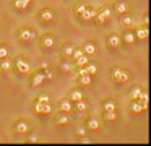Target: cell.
Segmentation results:
<instances>
[{
	"label": "cell",
	"mask_w": 151,
	"mask_h": 146,
	"mask_svg": "<svg viewBox=\"0 0 151 146\" xmlns=\"http://www.w3.org/2000/svg\"><path fill=\"white\" fill-rule=\"evenodd\" d=\"M114 78L117 81H122V83H125V81L128 80V73L124 70H120V68H115L114 70Z\"/></svg>",
	"instance_id": "obj_1"
},
{
	"label": "cell",
	"mask_w": 151,
	"mask_h": 146,
	"mask_svg": "<svg viewBox=\"0 0 151 146\" xmlns=\"http://www.w3.org/2000/svg\"><path fill=\"white\" fill-rule=\"evenodd\" d=\"M107 18H111V10H109V8H102V12L98 15V19H99V23H104Z\"/></svg>",
	"instance_id": "obj_2"
},
{
	"label": "cell",
	"mask_w": 151,
	"mask_h": 146,
	"mask_svg": "<svg viewBox=\"0 0 151 146\" xmlns=\"http://www.w3.org/2000/svg\"><path fill=\"white\" fill-rule=\"evenodd\" d=\"M17 67H18V70L23 71V73H28V71H29V65L24 60H17Z\"/></svg>",
	"instance_id": "obj_3"
},
{
	"label": "cell",
	"mask_w": 151,
	"mask_h": 146,
	"mask_svg": "<svg viewBox=\"0 0 151 146\" xmlns=\"http://www.w3.org/2000/svg\"><path fill=\"white\" fill-rule=\"evenodd\" d=\"M80 15H81V18H83V19H91L93 16H96V10H89V8H86L85 12H81Z\"/></svg>",
	"instance_id": "obj_4"
},
{
	"label": "cell",
	"mask_w": 151,
	"mask_h": 146,
	"mask_svg": "<svg viewBox=\"0 0 151 146\" xmlns=\"http://www.w3.org/2000/svg\"><path fill=\"white\" fill-rule=\"evenodd\" d=\"M42 45L44 47H47V49H50L54 45V37L50 34H47V36H44V39H42Z\"/></svg>",
	"instance_id": "obj_5"
},
{
	"label": "cell",
	"mask_w": 151,
	"mask_h": 146,
	"mask_svg": "<svg viewBox=\"0 0 151 146\" xmlns=\"http://www.w3.org/2000/svg\"><path fill=\"white\" fill-rule=\"evenodd\" d=\"M83 52H85L86 55H93L96 52V47L94 44H91V42H88V44H85V47H83Z\"/></svg>",
	"instance_id": "obj_6"
},
{
	"label": "cell",
	"mask_w": 151,
	"mask_h": 146,
	"mask_svg": "<svg viewBox=\"0 0 151 146\" xmlns=\"http://www.w3.org/2000/svg\"><path fill=\"white\" fill-rule=\"evenodd\" d=\"M44 78H46V76H44V73H36V75H34V78H33V86H39V84L44 81Z\"/></svg>",
	"instance_id": "obj_7"
},
{
	"label": "cell",
	"mask_w": 151,
	"mask_h": 146,
	"mask_svg": "<svg viewBox=\"0 0 151 146\" xmlns=\"http://www.w3.org/2000/svg\"><path fill=\"white\" fill-rule=\"evenodd\" d=\"M34 37V32L33 31H28V29H24L23 32H21V39L23 41H29V39Z\"/></svg>",
	"instance_id": "obj_8"
},
{
	"label": "cell",
	"mask_w": 151,
	"mask_h": 146,
	"mask_svg": "<svg viewBox=\"0 0 151 146\" xmlns=\"http://www.w3.org/2000/svg\"><path fill=\"white\" fill-rule=\"evenodd\" d=\"M60 109H62L63 112H70V110H72V102H70V101H62Z\"/></svg>",
	"instance_id": "obj_9"
},
{
	"label": "cell",
	"mask_w": 151,
	"mask_h": 146,
	"mask_svg": "<svg viewBox=\"0 0 151 146\" xmlns=\"http://www.w3.org/2000/svg\"><path fill=\"white\" fill-rule=\"evenodd\" d=\"M17 132L18 133H26L28 132V125L24 122H18L17 123Z\"/></svg>",
	"instance_id": "obj_10"
},
{
	"label": "cell",
	"mask_w": 151,
	"mask_h": 146,
	"mask_svg": "<svg viewBox=\"0 0 151 146\" xmlns=\"http://www.w3.org/2000/svg\"><path fill=\"white\" fill-rule=\"evenodd\" d=\"M107 42H109V45H112V47H117L119 42H120V37H119V36H111Z\"/></svg>",
	"instance_id": "obj_11"
},
{
	"label": "cell",
	"mask_w": 151,
	"mask_h": 146,
	"mask_svg": "<svg viewBox=\"0 0 151 146\" xmlns=\"http://www.w3.org/2000/svg\"><path fill=\"white\" fill-rule=\"evenodd\" d=\"M41 16H42V19H44V21H50V19L54 18V13L50 12V10H44V12H42V15H41Z\"/></svg>",
	"instance_id": "obj_12"
},
{
	"label": "cell",
	"mask_w": 151,
	"mask_h": 146,
	"mask_svg": "<svg viewBox=\"0 0 151 146\" xmlns=\"http://www.w3.org/2000/svg\"><path fill=\"white\" fill-rule=\"evenodd\" d=\"M115 10H117L120 15H122V13H125V12H127V3H125V2H119L117 6H115Z\"/></svg>",
	"instance_id": "obj_13"
},
{
	"label": "cell",
	"mask_w": 151,
	"mask_h": 146,
	"mask_svg": "<svg viewBox=\"0 0 151 146\" xmlns=\"http://www.w3.org/2000/svg\"><path fill=\"white\" fill-rule=\"evenodd\" d=\"M148 36V28H140L137 31V37H140V39H145Z\"/></svg>",
	"instance_id": "obj_14"
},
{
	"label": "cell",
	"mask_w": 151,
	"mask_h": 146,
	"mask_svg": "<svg viewBox=\"0 0 151 146\" xmlns=\"http://www.w3.org/2000/svg\"><path fill=\"white\" fill-rule=\"evenodd\" d=\"M124 39H125V42L132 44V42L135 41V34H133V32H125V34H124Z\"/></svg>",
	"instance_id": "obj_15"
},
{
	"label": "cell",
	"mask_w": 151,
	"mask_h": 146,
	"mask_svg": "<svg viewBox=\"0 0 151 146\" xmlns=\"http://www.w3.org/2000/svg\"><path fill=\"white\" fill-rule=\"evenodd\" d=\"M76 62H78V65H81V67H83V65H88V62H89V60H88V57H86V55H83V54H81L78 58H76Z\"/></svg>",
	"instance_id": "obj_16"
},
{
	"label": "cell",
	"mask_w": 151,
	"mask_h": 146,
	"mask_svg": "<svg viewBox=\"0 0 151 146\" xmlns=\"http://www.w3.org/2000/svg\"><path fill=\"white\" fill-rule=\"evenodd\" d=\"M106 120H107V122H112V120L115 119V112L114 110H106Z\"/></svg>",
	"instance_id": "obj_17"
},
{
	"label": "cell",
	"mask_w": 151,
	"mask_h": 146,
	"mask_svg": "<svg viewBox=\"0 0 151 146\" xmlns=\"http://www.w3.org/2000/svg\"><path fill=\"white\" fill-rule=\"evenodd\" d=\"M50 106L49 102H42V107H41V114H50Z\"/></svg>",
	"instance_id": "obj_18"
},
{
	"label": "cell",
	"mask_w": 151,
	"mask_h": 146,
	"mask_svg": "<svg viewBox=\"0 0 151 146\" xmlns=\"http://www.w3.org/2000/svg\"><path fill=\"white\" fill-rule=\"evenodd\" d=\"M88 127H89V128H93V130H96V128H99V122L96 119H91L88 122Z\"/></svg>",
	"instance_id": "obj_19"
},
{
	"label": "cell",
	"mask_w": 151,
	"mask_h": 146,
	"mask_svg": "<svg viewBox=\"0 0 151 146\" xmlns=\"http://www.w3.org/2000/svg\"><path fill=\"white\" fill-rule=\"evenodd\" d=\"M132 110H133V112H141V110H143V106H141L140 102H133L132 104Z\"/></svg>",
	"instance_id": "obj_20"
},
{
	"label": "cell",
	"mask_w": 151,
	"mask_h": 146,
	"mask_svg": "<svg viewBox=\"0 0 151 146\" xmlns=\"http://www.w3.org/2000/svg\"><path fill=\"white\" fill-rule=\"evenodd\" d=\"M80 99H83V94L80 93V91H73L72 93V101H80Z\"/></svg>",
	"instance_id": "obj_21"
},
{
	"label": "cell",
	"mask_w": 151,
	"mask_h": 146,
	"mask_svg": "<svg viewBox=\"0 0 151 146\" xmlns=\"http://www.w3.org/2000/svg\"><path fill=\"white\" fill-rule=\"evenodd\" d=\"M8 55V49L5 45H0V58H5Z\"/></svg>",
	"instance_id": "obj_22"
},
{
	"label": "cell",
	"mask_w": 151,
	"mask_h": 146,
	"mask_svg": "<svg viewBox=\"0 0 151 146\" xmlns=\"http://www.w3.org/2000/svg\"><path fill=\"white\" fill-rule=\"evenodd\" d=\"M76 107H78V110H81V112H83V110H86V102H85V101H81V99L76 101Z\"/></svg>",
	"instance_id": "obj_23"
},
{
	"label": "cell",
	"mask_w": 151,
	"mask_h": 146,
	"mask_svg": "<svg viewBox=\"0 0 151 146\" xmlns=\"http://www.w3.org/2000/svg\"><path fill=\"white\" fill-rule=\"evenodd\" d=\"M0 68H2V70H8V68H10V60H7V57H5L4 62L0 63Z\"/></svg>",
	"instance_id": "obj_24"
},
{
	"label": "cell",
	"mask_w": 151,
	"mask_h": 146,
	"mask_svg": "<svg viewBox=\"0 0 151 146\" xmlns=\"http://www.w3.org/2000/svg\"><path fill=\"white\" fill-rule=\"evenodd\" d=\"M81 83L88 86V84L91 83V76H89V75H81Z\"/></svg>",
	"instance_id": "obj_25"
},
{
	"label": "cell",
	"mask_w": 151,
	"mask_h": 146,
	"mask_svg": "<svg viewBox=\"0 0 151 146\" xmlns=\"http://www.w3.org/2000/svg\"><path fill=\"white\" fill-rule=\"evenodd\" d=\"M140 93H141V89L138 86H135L133 89H132V97H133V99H137V97L140 96Z\"/></svg>",
	"instance_id": "obj_26"
},
{
	"label": "cell",
	"mask_w": 151,
	"mask_h": 146,
	"mask_svg": "<svg viewBox=\"0 0 151 146\" xmlns=\"http://www.w3.org/2000/svg\"><path fill=\"white\" fill-rule=\"evenodd\" d=\"M104 109H106V110H114V109H115V104L112 102V101H107V102L104 104Z\"/></svg>",
	"instance_id": "obj_27"
},
{
	"label": "cell",
	"mask_w": 151,
	"mask_h": 146,
	"mask_svg": "<svg viewBox=\"0 0 151 146\" xmlns=\"http://www.w3.org/2000/svg\"><path fill=\"white\" fill-rule=\"evenodd\" d=\"M86 70H88L89 75H93V73H96V71H98V67H96V65H88V67H86Z\"/></svg>",
	"instance_id": "obj_28"
},
{
	"label": "cell",
	"mask_w": 151,
	"mask_h": 146,
	"mask_svg": "<svg viewBox=\"0 0 151 146\" xmlns=\"http://www.w3.org/2000/svg\"><path fill=\"white\" fill-rule=\"evenodd\" d=\"M138 97H140V101L143 104H148V94L146 93H140V96H138Z\"/></svg>",
	"instance_id": "obj_29"
},
{
	"label": "cell",
	"mask_w": 151,
	"mask_h": 146,
	"mask_svg": "<svg viewBox=\"0 0 151 146\" xmlns=\"http://www.w3.org/2000/svg\"><path fill=\"white\" fill-rule=\"evenodd\" d=\"M67 122H68V117H67V115H63V114H62V115L59 117V123H62V125H65Z\"/></svg>",
	"instance_id": "obj_30"
},
{
	"label": "cell",
	"mask_w": 151,
	"mask_h": 146,
	"mask_svg": "<svg viewBox=\"0 0 151 146\" xmlns=\"http://www.w3.org/2000/svg\"><path fill=\"white\" fill-rule=\"evenodd\" d=\"M122 23H124L125 26H130L132 24V18L130 16H125V18H122Z\"/></svg>",
	"instance_id": "obj_31"
},
{
	"label": "cell",
	"mask_w": 151,
	"mask_h": 146,
	"mask_svg": "<svg viewBox=\"0 0 151 146\" xmlns=\"http://www.w3.org/2000/svg\"><path fill=\"white\" fill-rule=\"evenodd\" d=\"M73 50H75V47H72V45H67V47H65V54L67 55H72Z\"/></svg>",
	"instance_id": "obj_32"
},
{
	"label": "cell",
	"mask_w": 151,
	"mask_h": 146,
	"mask_svg": "<svg viewBox=\"0 0 151 146\" xmlns=\"http://www.w3.org/2000/svg\"><path fill=\"white\" fill-rule=\"evenodd\" d=\"M81 54H83V50H80V49H76V50H73V54H72V55H73L75 58H78Z\"/></svg>",
	"instance_id": "obj_33"
},
{
	"label": "cell",
	"mask_w": 151,
	"mask_h": 146,
	"mask_svg": "<svg viewBox=\"0 0 151 146\" xmlns=\"http://www.w3.org/2000/svg\"><path fill=\"white\" fill-rule=\"evenodd\" d=\"M15 6L18 10H23V5H21V0H15Z\"/></svg>",
	"instance_id": "obj_34"
},
{
	"label": "cell",
	"mask_w": 151,
	"mask_h": 146,
	"mask_svg": "<svg viewBox=\"0 0 151 146\" xmlns=\"http://www.w3.org/2000/svg\"><path fill=\"white\" fill-rule=\"evenodd\" d=\"M44 76H46L47 80H52V78H54V75H52V71H46V73H44Z\"/></svg>",
	"instance_id": "obj_35"
},
{
	"label": "cell",
	"mask_w": 151,
	"mask_h": 146,
	"mask_svg": "<svg viewBox=\"0 0 151 146\" xmlns=\"http://www.w3.org/2000/svg\"><path fill=\"white\" fill-rule=\"evenodd\" d=\"M85 10H86V6H85V5H78V6H76V12H78V13L85 12Z\"/></svg>",
	"instance_id": "obj_36"
},
{
	"label": "cell",
	"mask_w": 151,
	"mask_h": 146,
	"mask_svg": "<svg viewBox=\"0 0 151 146\" xmlns=\"http://www.w3.org/2000/svg\"><path fill=\"white\" fill-rule=\"evenodd\" d=\"M37 101H41V102H49V97L47 96H39V99Z\"/></svg>",
	"instance_id": "obj_37"
},
{
	"label": "cell",
	"mask_w": 151,
	"mask_h": 146,
	"mask_svg": "<svg viewBox=\"0 0 151 146\" xmlns=\"http://www.w3.org/2000/svg\"><path fill=\"white\" fill-rule=\"evenodd\" d=\"M78 75H89V73H88V70H86V68H80Z\"/></svg>",
	"instance_id": "obj_38"
},
{
	"label": "cell",
	"mask_w": 151,
	"mask_h": 146,
	"mask_svg": "<svg viewBox=\"0 0 151 146\" xmlns=\"http://www.w3.org/2000/svg\"><path fill=\"white\" fill-rule=\"evenodd\" d=\"M29 2H31V0H21V5H23V8H26V6L29 5Z\"/></svg>",
	"instance_id": "obj_39"
}]
</instances>
